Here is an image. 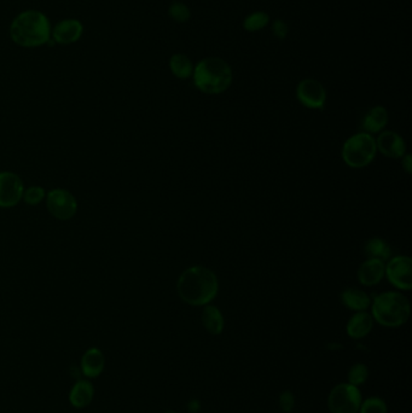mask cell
Returning a JSON list of instances; mask_svg holds the SVG:
<instances>
[{
  "label": "cell",
  "mask_w": 412,
  "mask_h": 413,
  "mask_svg": "<svg viewBox=\"0 0 412 413\" xmlns=\"http://www.w3.org/2000/svg\"><path fill=\"white\" fill-rule=\"evenodd\" d=\"M177 292L188 305H209L219 292L217 274L204 266H191L178 279Z\"/></svg>",
  "instance_id": "1"
},
{
  "label": "cell",
  "mask_w": 412,
  "mask_h": 413,
  "mask_svg": "<svg viewBox=\"0 0 412 413\" xmlns=\"http://www.w3.org/2000/svg\"><path fill=\"white\" fill-rule=\"evenodd\" d=\"M50 22L45 15L36 10H27L15 18L10 27V36L22 47H38L50 40Z\"/></svg>",
  "instance_id": "2"
},
{
  "label": "cell",
  "mask_w": 412,
  "mask_h": 413,
  "mask_svg": "<svg viewBox=\"0 0 412 413\" xmlns=\"http://www.w3.org/2000/svg\"><path fill=\"white\" fill-rule=\"evenodd\" d=\"M196 89L207 95H219L231 86L232 69L227 61L219 57H206L194 67Z\"/></svg>",
  "instance_id": "3"
},
{
  "label": "cell",
  "mask_w": 412,
  "mask_h": 413,
  "mask_svg": "<svg viewBox=\"0 0 412 413\" xmlns=\"http://www.w3.org/2000/svg\"><path fill=\"white\" fill-rule=\"evenodd\" d=\"M372 318L387 328H398L408 322L410 302L398 292H381L372 302Z\"/></svg>",
  "instance_id": "4"
},
{
  "label": "cell",
  "mask_w": 412,
  "mask_h": 413,
  "mask_svg": "<svg viewBox=\"0 0 412 413\" xmlns=\"http://www.w3.org/2000/svg\"><path fill=\"white\" fill-rule=\"evenodd\" d=\"M376 140L369 133L359 132L346 140L341 150L342 160L351 168L369 166L376 156Z\"/></svg>",
  "instance_id": "5"
},
{
  "label": "cell",
  "mask_w": 412,
  "mask_h": 413,
  "mask_svg": "<svg viewBox=\"0 0 412 413\" xmlns=\"http://www.w3.org/2000/svg\"><path fill=\"white\" fill-rule=\"evenodd\" d=\"M328 405L331 413H357L362 405V394L358 386L342 383L333 388Z\"/></svg>",
  "instance_id": "6"
},
{
  "label": "cell",
  "mask_w": 412,
  "mask_h": 413,
  "mask_svg": "<svg viewBox=\"0 0 412 413\" xmlns=\"http://www.w3.org/2000/svg\"><path fill=\"white\" fill-rule=\"evenodd\" d=\"M46 208L57 220H70L77 211V201L70 191L54 189L46 193Z\"/></svg>",
  "instance_id": "7"
},
{
  "label": "cell",
  "mask_w": 412,
  "mask_h": 413,
  "mask_svg": "<svg viewBox=\"0 0 412 413\" xmlns=\"http://www.w3.org/2000/svg\"><path fill=\"white\" fill-rule=\"evenodd\" d=\"M387 278L393 287L400 290H410L412 287V260L409 256L390 257L386 265Z\"/></svg>",
  "instance_id": "8"
},
{
  "label": "cell",
  "mask_w": 412,
  "mask_h": 413,
  "mask_svg": "<svg viewBox=\"0 0 412 413\" xmlns=\"http://www.w3.org/2000/svg\"><path fill=\"white\" fill-rule=\"evenodd\" d=\"M24 185L17 174L13 172L0 173V208H13L21 202Z\"/></svg>",
  "instance_id": "9"
},
{
  "label": "cell",
  "mask_w": 412,
  "mask_h": 413,
  "mask_svg": "<svg viewBox=\"0 0 412 413\" xmlns=\"http://www.w3.org/2000/svg\"><path fill=\"white\" fill-rule=\"evenodd\" d=\"M296 97L306 108L322 110L326 105V91L316 79H304L296 87Z\"/></svg>",
  "instance_id": "10"
},
{
  "label": "cell",
  "mask_w": 412,
  "mask_h": 413,
  "mask_svg": "<svg viewBox=\"0 0 412 413\" xmlns=\"http://www.w3.org/2000/svg\"><path fill=\"white\" fill-rule=\"evenodd\" d=\"M377 151L388 158H402L406 153V143L393 130H383L376 140Z\"/></svg>",
  "instance_id": "11"
},
{
  "label": "cell",
  "mask_w": 412,
  "mask_h": 413,
  "mask_svg": "<svg viewBox=\"0 0 412 413\" xmlns=\"http://www.w3.org/2000/svg\"><path fill=\"white\" fill-rule=\"evenodd\" d=\"M105 368V356L97 347H91L82 354L80 371L87 380L100 377Z\"/></svg>",
  "instance_id": "12"
},
{
  "label": "cell",
  "mask_w": 412,
  "mask_h": 413,
  "mask_svg": "<svg viewBox=\"0 0 412 413\" xmlns=\"http://www.w3.org/2000/svg\"><path fill=\"white\" fill-rule=\"evenodd\" d=\"M82 22L77 20H64L54 28L52 31V39L54 43L61 45H68L79 40L82 36Z\"/></svg>",
  "instance_id": "13"
},
{
  "label": "cell",
  "mask_w": 412,
  "mask_h": 413,
  "mask_svg": "<svg viewBox=\"0 0 412 413\" xmlns=\"http://www.w3.org/2000/svg\"><path fill=\"white\" fill-rule=\"evenodd\" d=\"M95 396V386L90 380H77L69 391V403L74 409H86Z\"/></svg>",
  "instance_id": "14"
},
{
  "label": "cell",
  "mask_w": 412,
  "mask_h": 413,
  "mask_svg": "<svg viewBox=\"0 0 412 413\" xmlns=\"http://www.w3.org/2000/svg\"><path fill=\"white\" fill-rule=\"evenodd\" d=\"M386 273L385 261L367 259L358 269V280L365 287H374L380 283Z\"/></svg>",
  "instance_id": "15"
},
{
  "label": "cell",
  "mask_w": 412,
  "mask_h": 413,
  "mask_svg": "<svg viewBox=\"0 0 412 413\" xmlns=\"http://www.w3.org/2000/svg\"><path fill=\"white\" fill-rule=\"evenodd\" d=\"M388 123V112L385 107L376 105L369 109L363 117L362 128L365 133L375 135L383 130Z\"/></svg>",
  "instance_id": "16"
},
{
  "label": "cell",
  "mask_w": 412,
  "mask_h": 413,
  "mask_svg": "<svg viewBox=\"0 0 412 413\" xmlns=\"http://www.w3.org/2000/svg\"><path fill=\"white\" fill-rule=\"evenodd\" d=\"M372 326H374L372 315L367 313L365 310H362V312H357L349 319L347 324V333L354 340H359L367 336L372 331Z\"/></svg>",
  "instance_id": "17"
},
{
  "label": "cell",
  "mask_w": 412,
  "mask_h": 413,
  "mask_svg": "<svg viewBox=\"0 0 412 413\" xmlns=\"http://www.w3.org/2000/svg\"><path fill=\"white\" fill-rule=\"evenodd\" d=\"M341 302L346 306L349 310H367L372 306V297L367 295V292H363L358 287H349L341 292Z\"/></svg>",
  "instance_id": "18"
},
{
  "label": "cell",
  "mask_w": 412,
  "mask_h": 413,
  "mask_svg": "<svg viewBox=\"0 0 412 413\" xmlns=\"http://www.w3.org/2000/svg\"><path fill=\"white\" fill-rule=\"evenodd\" d=\"M202 324L204 329L212 335H220L224 330V317L222 310L213 305L204 306L202 312Z\"/></svg>",
  "instance_id": "19"
},
{
  "label": "cell",
  "mask_w": 412,
  "mask_h": 413,
  "mask_svg": "<svg viewBox=\"0 0 412 413\" xmlns=\"http://www.w3.org/2000/svg\"><path fill=\"white\" fill-rule=\"evenodd\" d=\"M364 253L367 259H377V260L387 261L392 257V248L386 242L385 239L374 237L365 243Z\"/></svg>",
  "instance_id": "20"
},
{
  "label": "cell",
  "mask_w": 412,
  "mask_h": 413,
  "mask_svg": "<svg viewBox=\"0 0 412 413\" xmlns=\"http://www.w3.org/2000/svg\"><path fill=\"white\" fill-rule=\"evenodd\" d=\"M169 68L172 70L173 75L178 79H188L192 75L194 66L191 59L184 54H173L169 59Z\"/></svg>",
  "instance_id": "21"
},
{
  "label": "cell",
  "mask_w": 412,
  "mask_h": 413,
  "mask_svg": "<svg viewBox=\"0 0 412 413\" xmlns=\"http://www.w3.org/2000/svg\"><path fill=\"white\" fill-rule=\"evenodd\" d=\"M270 21V16L264 11H257L253 14L248 15L243 21V28L247 32L254 33L261 31L268 26Z\"/></svg>",
  "instance_id": "22"
},
{
  "label": "cell",
  "mask_w": 412,
  "mask_h": 413,
  "mask_svg": "<svg viewBox=\"0 0 412 413\" xmlns=\"http://www.w3.org/2000/svg\"><path fill=\"white\" fill-rule=\"evenodd\" d=\"M168 15L177 22L183 23L189 21L191 17V11L188 5L181 1H174L168 9Z\"/></svg>",
  "instance_id": "23"
},
{
  "label": "cell",
  "mask_w": 412,
  "mask_h": 413,
  "mask_svg": "<svg viewBox=\"0 0 412 413\" xmlns=\"http://www.w3.org/2000/svg\"><path fill=\"white\" fill-rule=\"evenodd\" d=\"M46 197V193L44 188L41 186H31L23 193L22 200L28 206H38L43 202Z\"/></svg>",
  "instance_id": "24"
},
{
  "label": "cell",
  "mask_w": 412,
  "mask_h": 413,
  "mask_svg": "<svg viewBox=\"0 0 412 413\" xmlns=\"http://www.w3.org/2000/svg\"><path fill=\"white\" fill-rule=\"evenodd\" d=\"M367 377H369V370L367 365L356 364L349 370V384L352 386H360L363 383H365Z\"/></svg>",
  "instance_id": "25"
},
{
  "label": "cell",
  "mask_w": 412,
  "mask_h": 413,
  "mask_svg": "<svg viewBox=\"0 0 412 413\" xmlns=\"http://www.w3.org/2000/svg\"><path fill=\"white\" fill-rule=\"evenodd\" d=\"M360 413H388L387 405L380 398H369L360 405Z\"/></svg>",
  "instance_id": "26"
},
{
  "label": "cell",
  "mask_w": 412,
  "mask_h": 413,
  "mask_svg": "<svg viewBox=\"0 0 412 413\" xmlns=\"http://www.w3.org/2000/svg\"><path fill=\"white\" fill-rule=\"evenodd\" d=\"M272 33L280 40H284L288 34H289V28L284 21L282 20H275L272 23Z\"/></svg>",
  "instance_id": "27"
},
{
  "label": "cell",
  "mask_w": 412,
  "mask_h": 413,
  "mask_svg": "<svg viewBox=\"0 0 412 413\" xmlns=\"http://www.w3.org/2000/svg\"><path fill=\"white\" fill-rule=\"evenodd\" d=\"M295 398L290 391H283L281 396H280V406H281L283 412H291V410L294 409Z\"/></svg>",
  "instance_id": "28"
},
{
  "label": "cell",
  "mask_w": 412,
  "mask_h": 413,
  "mask_svg": "<svg viewBox=\"0 0 412 413\" xmlns=\"http://www.w3.org/2000/svg\"><path fill=\"white\" fill-rule=\"evenodd\" d=\"M403 160H402V166H403L404 171L406 172L408 174L412 173V158L411 155H404Z\"/></svg>",
  "instance_id": "29"
},
{
  "label": "cell",
  "mask_w": 412,
  "mask_h": 413,
  "mask_svg": "<svg viewBox=\"0 0 412 413\" xmlns=\"http://www.w3.org/2000/svg\"><path fill=\"white\" fill-rule=\"evenodd\" d=\"M166 413H177V412H174V411H168V412Z\"/></svg>",
  "instance_id": "30"
}]
</instances>
